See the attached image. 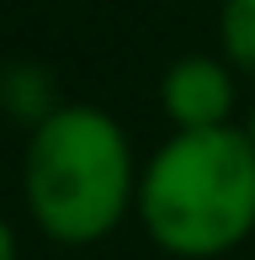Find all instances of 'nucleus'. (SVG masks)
<instances>
[{
    "label": "nucleus",
    "instance_id": "nucleus-5",
    "mask_svg": "<svg viewBox=\"0 0 255 260\" xmlns=\"http://www.w3.org/2000/svg\"><path fill=\"white\" fill-rule=\"evenodd\" d=\"M0 260H16V234H11L6 218H0Z\"/></svg>",
    "mask_w": 255,
    "mask_h": 260
},
{
    "label": "nucleus",
    "instance_id": "nucleus-6",
    "mask_svg": "<svg viewBox=\"0 0 255 260\" xmlns=\"http://www.w3.org/2000/svg\"><path fill=\"white\" fill-rule=\"evenodd\" d=\"M245 133H250V144H255V112H250V127H245Z\"/></svg>",
    "mask_w": 255,
    "mask_h": 260
},
{
    "label": "nucleus",
    "instance_id": "nucleus-4",
    "mask_svg": "<svg viewBox=\"0 0 255 260\" xmlns=\"http://www.w3.org/2000/svg\"><path fill=\"white\" fill-rule=\"evenodd\" d=\"M224 48L255 75V0H224Z\"/></svg>",
    "mask_w": 255,
    "mask_h": 260
},
{
    "label": "nucleus",
    "instance_id": "nucleus-3",
    "mask_svg": "<svg viewBox=\"0 0 255 260\" xmlns=\"http://www.w3.org/2000/svg\"><path fill=\"white\" fill-rule=\"evenodd\" d=\"M160 101H165V117L176 127H218L234 112V75L218 58L192 53L181 64H170L165 85H160Z\"/></svg>",
    "mask_w": 255,
    "mask_h": 260
},
{
    "label": "nucleus",
    "instance_id": "nucleus-2",
    "mask_svg": "<svg viewBox=\"0 0 255 260\" xmlns=\"http://www.w3.org/2000/svg\"><path fill=\"white\" fill-rule=\"evenodd\" d=\"M21 191L43 234L59 244H90L117 229L128 197H138L122 127L96 106H59L32 127Z\"/></svg>",
    "mask_w": 255,
    "mask_h": 260
},
{
    "label": "nucleus",
    "instance_id": "nucleus-1",
    "mask_svg": "<svg viewBox=\"0 0 255 260\" xmlns=\"http://www.w3.org/2000/svg\"><path fill=\"white\" fill-rule=\"evenodd\" d=\"M138 218L160 250L207 260L255 229V144L245 127H181L138 175Z\"/></svg>",
    "mask_w": 255,
    "mask_h": 260
}]
</instances>
